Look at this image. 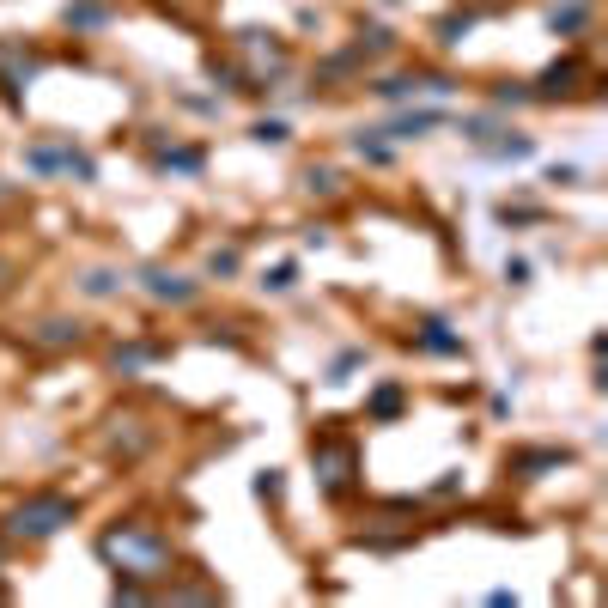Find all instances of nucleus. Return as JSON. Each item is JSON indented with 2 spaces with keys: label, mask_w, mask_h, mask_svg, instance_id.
I'll list each match as a JSON object with an SVG mask.
<instances>
[{
  "label": "nucleus",
  "mask_w": 608,
  "mask_h": 608,
  "mask_svg": "<svg viewBox=\"0 0 608 608\" xmlns=\"http://www.w3.org/2000/svg\"><path fill=\"white\" fill-rule=\"evenodd\" d=\"M104 554H110V560H128V566L146 572V578L165 566V542H159V536H146V529H122V536H104Z\"/></svg>",
  "instance_id": "obj_1"
},
{
  "label": "nucleus",
  "mask_w": 608,
  "mask_h": 608,
  "mask_svg": "<svg viewBox=\"0 0 608 608\" xmlns=\"http://www.w3.org/2000/svg\"><path fill=\"white\" fill-rule=\"evenodd\" d=\"M67 517H73L67 499H31V505L13 511V536H31V542H37V536H55Z\"/></svg>",
  "instance_id": "obj_2"
},
{
  "label": "nucleus",
  "mask_w": 608,
  "mask_h": 608,
  "mask_svg": "<svg viewBox=\"0 0 608 608\" xmlns=\"http://www.w3.org/2000/svg\"><path fill=\"white\" fill-rule=\"evenodd\" d=\"M146 280H152V292H159V298H189V292H195L189 280H177V274H159V268H152Z\"/></svg>",
  "instance_id": "obj_3"
}]
</instances>
